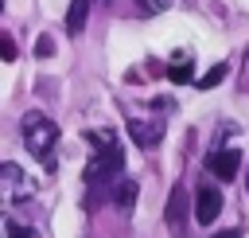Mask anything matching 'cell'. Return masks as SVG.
Segmentation results:
<instances>
[{"label": "cell", "mask_w": 249, "mask_h": 238, "mask_svg": "<svg viewBox=\"0 0 249 238\" xmlns=\"http://www.w3.org/2000/svg\"><path fill=\"white\" fill-rule=\"evenodd\" d=\"M183 222H187V187L179 183L167 199V226H171L175 238H183Z\"/></svg>", "instance_id": "52a82bcc"}, {"label": "cell", "mask_w": 249, "mask_h": 238, "mask_svg": "<svg viewBox=\"0 0 249 238\" xmlns=\"http://www.w3.org/2000/svg\"><path fill=\"white\" fill-rule=\"evenodd\" d=\"M128 137H132L140 148H156V144L163 140V121H140V117H132V121H128Z\"/></svg>", "instance_id": "8992f818"}, {"label": "cell", "mask_w": 249, "mask_h": 238, "mask_svg": "<svg viewBox=\"0 0 249 238\" xmlns=\"http://www.w3.org/2000/svg\"><path fill=\"white\" fill-rule=\"evenodd\" d=\"M218 211H222V191L210 187V183H202V187L195 191V222L210 226V222L218 218Z\"/></svg>", "instance_id": "5b68a950"}, {"label": "cell", "mask_w": 249, "mask_h": 238, "mask_svg": "<svg viewBox=\"0 0 249 238\" xmlns=\"http://www.w3.org/2000/svg\"><path fill=\"white\" fill-rule=\"evenodd\" d=\"M226 74H230V66H226V62H214V66H210V70L198 78V86H202V90H210V86H218Z\"/></svg>", "instance_id": "8fae6325"}, {"label": "cell", "mask_w": 249, "mask_h": 238, "mask_svg": "<svg viewBox=\"0 0 249 238\" xmlns=\"http://www.w3.org/2000/svg\"><path fill=\"white\" fill-rule=\"evenodd\" d=\"M51 55H54V39L51 35H39L35 39V59H51Z\"/></svg>", "instance_id": "5bb4252c"}, {"label": "cell", "mask_w": 249, "mask_h": 238, "mask_svg": "<svg viewBox=\"0 0 249 238\" xmlns=\"http://www.w3.org/2000/svg\"><path fill=\"white\" fill-rule=\"evenodd\" d=\"M167 78H171V82H191V78H195V66H191V59H179V62H171V66H167Z\"/></svg>", "instance_id": "9c48e42d"}, {"label": "cell", "mask_w": 249, "mask_h": 238, "mask_svg": "<svg viewBox=\"0 0 249 238\" xmlns=\"http://www.w3.org/2000/svg\"><path fill=\"white\" fill-rule=\"evenodd\" d=\"M19 137H23L27 152H31V156H39L47 172H54V144H58V125H54L47 113L31 109V113H23V121H19Z\"/></svg>", "instance_id": "7a4b0ae2"}, {"label": "cell", "mask_w": 249, "mask_h": 238, "mask_svg": "<svg viewBox=\"0 0 249 238\" xmlns=\"http://www.w3.org/2000/svg\"><path fill=\"white\" fill-rule=\"evenodd\" d=\"M35 179L16 164V160H4L0 164V203H27L35 195Z\"/></svg>", "instance_id": "3957f363"}, {"label": "cell", "mask_w": 249, "mask_h": 238, "mask_svg": "<svg viewBox=\"0 0 249 238\" xmlns=\"http://www.w3.org/2000/svg\"><path fill=\"white\" fill-rule=\"evenodd\" d=\"M140 4H144L148 12H163V8H167V0H140Z\"/></svg>", "instance_id": "9a60e30c"}, {"label": "cell", "mask_w": 249, "mask_h": 238, "mask_svg": "<svg viewBox=\"0 0 249 238\" xmlns=\"http://www.w3.org/2000/svg\"><path fill=\"white\" fill-rule=\"evenodd\" d=\"M86 140L93 144V156H89V164H86L82 179H86L89 187L109 183V176H117V172H121V164H124V156H121V144H117L113 129H86Z\"/></svg>", "instance_id": "6da1fadb"}, {"label": "cell", "mask_w": 249, "mask_h": 238, "mask_svg": "<svg viewBox=\"0 0 249 238\" xmlns=\"http://www.w3.org/2000/svg\"><path fill=\"white\" fill-rule=\"evenodd\" d=\"M0 12H4V0H0Z\"/></svg>", "instance_id": "e0dca14e"}, {"label": "cell", "mask_w": 249, "mask_h": 238, "mask_svg": "<svg viewBox=\"0 0 249 238\" xmlns=\"http://www.w3.org/2000/svg\"><path fill=\"white\" fill-rule=\"evenodd\" d=\"M0 59H4V62H16V59H19V43H16V35H8V31H0Z\"/></svg>", "instance_id": "7c38bea8"}, {"label": "cell", "mask_w": 249, "mask_h": 238, "mask_svg": "<svg viewBox=\"0 0 249 238\" xmlns=\"http://www.w3.org/2000/svg\"><path fill=\"white\" fill-rule=\"evenodd\" d=\"M206 168H210L222 183H230V179L241 172V152H237V148H214V152L206 156Z\"/></svg>", "instance_id": "277c9868"}, {"label": "cell", "mask_w": 249, "mask_h": 238, "mask_svg": "<svg viewBox=\"0 0 249 238\" xmlns=\"http://www.w3.org/2000/svg\"><path fill=\"white\" fill-rule=\"evenodd\" d=\"M0 238H35V230H27L12 218H0Z\"/></svg>", "instance_id": "4fadbf2b"}, {"label": "cell", "mask_w": 249, "mask_h": 238, "mask_svg": "<svg viewBox=\"0 0 249 238\" xmlns=\"http://www.w3.org/2000/svg\"><path fill=\"white\" fill-rule=\"evenodd\" d=\"M89 20V0H70V12H66V35H82Z\"/></svg>", "instance_id": "ba28073f"}, {"label": "cell", "mask_w": 249, "mask_h": 238, "mask_svg": "<svg viewBox=\"0 0 249 238\" xmlns=\"http://www.w3.org/2000/svg\"><path fill=\"white\" fill-rule=\"evenodd\" d=\"M113 199H117V207H121V211H132V203H136V183H132V179H124V183L117 187V195H113Z\"/></svg>", "instance_id": "30bf717a"}, {"label": "cell", "mask_w": 249, "mask_h": 238, "mask_svg": "<svg viewBox=\"0 0 249 238\" xmlns=\"http://www.w3.org/2000/svg\"><path fill=\"white\" fill-rule=\"evenodd\" d=\"M214 238H241V230H222V234H214Z\"/></svg>", "instance_id": "2e32d148"}]
</instances>
